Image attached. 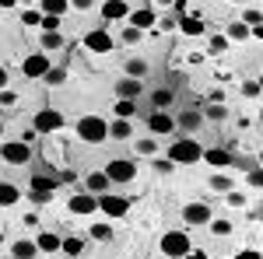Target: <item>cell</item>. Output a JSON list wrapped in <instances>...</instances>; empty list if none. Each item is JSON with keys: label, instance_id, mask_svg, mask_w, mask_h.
Segmentation results:
<instances>
[{"label": "cell", "instance_id": "cell-1", "mask_svg": "<svg viewBox=\"0 0 263 259\" xmlns=\"http://www.w3.org/2000/svg\"><path fill=\"white\" fill-rule=\"evenodd\" d=\"M74 133L84 144H102V140H109V123L102 119V116H81V119L74 123Z\"/></svg>", "mask_w": 263, "mask_h": 259}, {"label": "cell", "instance_id": "cell-2", "mask_svg": "<svg viewBox=\"0 0 263 259\" xmlns=\"http://www.w3.org/2000/svg\"><path fill=\"white\" fill-rule=\"evenodd\" d=\"M200 154H203V147L197 144V140H193V137H182V140H176V144L168 147V154H165V158L172 161V165H197Z\"/></svg>", "mask_w": 263, "mask_h": 259}, {"label": "cell", "instance_id": "cell-3", "mask_svg": "<svg viewBox=\"0 0 263 259\" xmlns=\"http://www.w3.org/2000/svg\"><path fill=\"white\" fill-rule=\"evenodd\" d=\"M158 249L165 252V259L168 256H186V252L193 249V238H190L186 231H165L162 242H158Z\"/></svg>", "mask_w": 263, "mask_h": 259}, {"label": "cell", "instance_id": "cell-4", "mask_svg": "<svg viewBox=\"0 0 263 259\" xmlns=\"http://www.w3.org/2000/svg\"><path fill=\"white\" fill-rule=\"evenodd\" d=\"M95 210H102L105 217H126L130 214V200L116 196V193H102V196H95Z\"/></svg>", "mask_w": 263, "mask_h": 259}, {"label": "cell", "instance_id": "cell-5", "mask_svg": "<svg viewBox=\"0 0 263 259\" xmlns=\"http://www.w3.org/2000/svg\"><path fill=\"white\" fill-rule=\"evenodd\" d=\"M105 179L109 182H134L137 179V165H134V158H109V165H105Z\"/></svg>", "mask_w": 263, "mask_h": 259}, {"label": "cell", "instance_id": "cell-6", "mask_svg": "<svg viewBox=\"0 0 263 259\" xmlns=\"http://www.w3.org/2000/svg\"><path fill=\"white\" fill-rule=\"evenodd\" d=\"M49 67H53V63H49V53H28V56L21 60V74L28 81H42Z\"/></svg>", "mask_w": 263, "mask_h": 259}, {"label": "cell", "instance_id": "cell-7", "mask_svg": "<svg viewBox=\"0 0 263 259\" xmlns=\"http://www.w3.org/2000/svg\"><path fill=\"white\" fill-rule=\"evenodd\" d=\"M0 158L7 165H28L32 161V147L21 144V140H7V144H0Z\"/></svg>", "mask_w": 263, "mask_h": 259}, {"label": "cell", "instance_id": "cell-8", "mask_svg": "<svg viewBox=\"0 0 263 259\" xmlns=\"http://www.w3.org/2000/svg\"><path fill=\"white\" fill-rule=\"evenodd\" d=\"M211 217H214V210H211L207 203H200V200H193V203L182 207V221H186V228H203Z\"/></svg>", "mask_w": 263, "mask_h": 259}, {"label": "cell", "instance_id": "cell-9", "mask_svg": "<svg viewBox=\"0 0 263 259\" xmlns=\"http://www.w3.org/2000/svg\"><path fill=\"white\" fill-rule=\"evenodd\" d=\"M60 126H63V116L57 109H39L35 119H32V130H35V133H57Z\"/></svg>", "mask_w": 263, "mask_h": 259}, {"label": "cell", "instance_id": "cell-10", "mask_svg": "<svg viewBox=\"0 0 263 259\" xmlns=\"http://www.w3.org/2000/svg\"><path fill=\"white\" fill-rule=\"evenodd\" d=\"M176 32H182L186 39H200L203 32H207V21L200 14H179L176 18Z\"/></svg>", "mask_w": 263, "mask_h": 259}, {"label": "cell", "instance_id": "cell-11", "mask_svg": "<svg viewBox=\"0 0 263 259\" xmlns=\"http://www.w3.org/2000/svg\"><path fill=\"white\" fill-rule=\"evenodd\" d=\"M84 46L91 49V53H112V46H116V39L105 32V28H91L88 35H84Z\"/></svg>", "mask_w": 263, "mask_h": 259}, {"label": "cell", "instance_id": "cell-12", "mask_svg": "<svg viewBox=\"0 0 263 259\" xmlns=\"http://www.w3.org/2000/svg\"><path fill=\"white\" fill-rule=\"evenodd\" d=\"M126 21H130V28H137V32H151V28L158 25V14H155L151 7H137V11L126 14Z\"/></svg>", "mask_w": 263, "mask_h": 259}, {"label": "cell", "instance_id": "cell-13", "mask_svg": "<svg viewBox=\"0 0 263 259\" xmlns=\"http://www.w3.org/2000/svg\"><path fill=\"white\" fill-rule=\"evenodd\" d=\"M147 130H151L155 137H165V133H172V130H176V119H172L165 109H155V112H151V119H147Z\"/></svg>", "mask_w": 263, "mask_h": 259}, {"label": "cell", "instance_id": "cell-14", "mask_svg": "<svg viewBox=\"0 0 263 259\" xmlns=\"http://www.w3.org/2000/svg\"><path fill=\"white\" fill-rule=\"evenodd\" d=\"M60 238L63 235H57V231H49V228H42L39 235H35V249H39V252H46V256H53V252H60Z\"/></svg>", "mask_w": 263, "mask_h": 259}, {"label": "cell", "instance_id": "cell-15", "mask_svg": "<svg viewBox=\"0 0 263 259\" xmlns=\"http://www.w3.org/2000/svg\"><path fill=\"white\" fill-rule=\"evenodd\" d=\"M67 207H70L74 217H81V214H95V196H91V193H74Z\"/></svg>", "mask_w": 263, "mask_h": 259}, {"label": "cell", "instance_id": "cell-16", "mask_svg": "<svg viewBox=\"0 0 263 259\" xmlns=\"http://www.w3.org/2000/svg\"><path fill=\"white\" fill-rule=\"evenodd\" d=\"M200 161H207L211 168H218V172H221V168H228V165H232V154H228L224 147H207V151L200 154Z\"/></svg>", "mask_w": 263, "mask_h": 259}, {"label": "cell", "instance_id": "cell-17", "mask_svg": "<svg viewBox=\"0 0 263 259\" xmlns=\"http://www.w3.org/2000/svg\"><path fill=\"white\" fill-rule=\"evenodd\" d=\"M126 14H130V4L126 0H105L102 4V18L105 21H123Z\"/></svg>", "mask_w": 263, "mask_h": 259}, {"label": "cell", "instance_id": "cell-18", "mask_svg": "<svg viewBox=\"0 0 263 259\" xmlns=\"http://www.w3.org/2000/svg\"><path fill=\"white\" fill-rule=\"evenodd\" d=\"M141 91H144V81H137V77H123L120 84H116V95L120 98H141Z\"/></svg>", "mask_w": 263, "mask_h": 259}, {"label": "cell", "instance_id": "cell-19", "mask_svg": "<svg viewBox=\"0 0 263 259\" xmlns=\"http://www.w3.org/2000/svg\"><path fill=\"white\" fill-rule=\"evenodd\" d=\"M109 186H112V182L105 179V172H91V175L84 179V193H91V196H102V193H109Z\"/></svg>", "mask_w": 263, "mask_h": 259}, {"label": "cell", "instance_id": "cell-20", "mask_svg": "<svg viewBox=\"0 0 263 259\" xmlns=\"http://www.w3.org/2000/svg\"><path fill=\"white\" fill-rule=\"evenodd\" d=\"M123 70H126V77H137V81H144V77H147V70H151V63L144 60V56H130Z\"/></svg>", "mask_w": 263, "mask_h": 259}, {"label": "cell", "instance_id": "cell-21", "mask_svg": "<svg viewBox=\"0 0 263 259\" xmlns=\"http://www.w3.org/2000/svg\"><path fill=\"white\" fill-rule=\"evenodd\" d=\"M11 256H14V259H35V256H39V249H35V242H32V238H18L14 245H11Z\"/></svg>", "mask_w": 263, "mask_h": 259}, {"label": "cell", "instance_id": "cell-22", "mask_svg": "<svg viewBox=\"0 0 263 259\" xmlns=\"http://www.w3.org/2000/svg\"><path fill=\"white\" fill-rule=\"evenodd\" d=\"M32 193H42V196H53V189H57V179L53 175H32Z\"/></svg>", "mask_w": 263, "mask_h": 259}, {"label": "cell", "instance_id": "cell-23", "mask_svg": "<svg viewBox=\"0 0 263 259\" xmlns=\"http://www.w3.org/2000/svg\"><path fill=\"white\" fill-rule=\"evenodd\" d=\"M21 200V189L14 182H0V207H14Z\"/></svg>", "mask_w": 263, "mask_h": 259}, {"label": "cell", "instance_id": "cell-24", "mask_svg": "<svg viewBox=\"0 0 263 259\" xmlns=\"http://www.w3.org/2000/svg\"><path fill=\"white\" fill-rule=\"evenodd\" d=\"M109 137H112V140H130V137H134V126H130V119L109 123Z\"/></svg>", "mask_w": 263, "mask_h": 259}, {"label": "cell", "instance_id": "cell-25", "mask_svg": "<svg viewBox=\"0 0 263 259\" xmlns=\"http://www.w3.org/2000/svg\"><path fill=\"white\" fill-rule=\"evenodd\" d=\"M249 32H253L249 25H242V21H232V25H228V32H224V39H228V42H246V39H249Z\"/></svg>", "mask_w": 263, "mask_h": 259}, {"label": "cell", "instance_id": "cell-26", "mask_svg": "<svg viewBox=\"0 0 263 259\" xmlns=\"http://www.w3.org/2000/svg\"><path fill=\"white\" fill-rule=\"evenodd\" d=\"M200 109H186V112H182L179 116V123H176V126H182V130H186V133H193V130H197V126H200Z\"/></svg>", "mask_w": 263, "mask_h": 259}, {"label": "cell", "instance_id": "cell-27", "mask_svg": "<svg viewBox=\"0 0 263 259\" xmlns=\"http://www.w3.org/2000/svg\"><path fill=\"white\" fill-rule=\"evenodd\" d=\"M67 7H70V0H39V11L42 14H67Z\"/></svg>", "mask_w": 263, "mask_h": 259}, {"label": "cell", "instance_id": "cell-28", "mask_svg": "<svg viewBox=\"0 0 263 259\" xmlns=\"http://www.w3.org/2000/svg\"><path fill=\"white\" fill-rule=\"evenodd\" d=\"M207 228H211L218 238H228V235H232V221H228V217H211V221H207Z\"/></svg>", "mask_w": 263, "mask_h": 259}, {"label": "cell", "instance_id": "cell-29", "mask_svg": "<svg viewBox=\"0 0 263 259\" xmlns=\"http://www.w3.org/2000/svg\"><path fill=\"white\" fill-rule=\"evenodd\" d=\"M60 252H67V256H81V252H84V242L78 238V235H70V238H60Z\"/></svg>", "mask_w": 263, "mask_h": 259}, {"label": "cell", "instance_id": "cell-30", "mask_svg": "<svg viewBox=\"0 0 263 259\" xmlns=\"http://www.w3.org/2000/svg\"><path fill=\"white\" fill-rule=\"evenodd\" d=\"M60 46H63L60 32H42V53H57Z\"/></svg>", "mask_w": 263, "mask_h": 259}, {"label": "cell", "instance_id": "cell-31", "mask_svg": "<svg viewBox=\"0 0 263 259\" xmlns=\"http://www.w3.org/2000/svg\"><path fill=\"white\" fill-rule=\"evenodd\" d=\"M200 116H207V119H211V123H221L224 116H228V109H224V102H211V105L203 109Z\"/></svg>", "mask_w": 263, "mask_h": 259}, {"label": "cell", "instance_id": "cell-32", "mask_svg": "<svg viewBox=\"0 0 263 259\" xmlns=\"http://www.w3.org/2000/svg\"><path fill=\"white\" fill-rule=\"evenodd\" d=\"M134 112H137V102H130V98L116 102V119H134Z\"/></svg>", "mask_w": 263, "mask_h": 259}, {"label": "cell", "instance_id": "cell-33", "mask_svg": "<svg viewBox=\"0 0 263 259\" xmlns=\"http://www.w3.org/2000/svg\"><path fill=\"white\" fill-rule=\"evenodd\" d=\"M46 84H49V88H60L63 81H67V70H63V67H49V70H46Z\"/></svg>", "mask_w": 263, "mask_h": 259}, {"label": "cell", "instance_id": "cell-34", "mask_svg": "<svg viewBox=\"0 0 263 259\" xmlns=\"http://www.w3.org/2000/svg\"><path fill=\"white\" fill-rule=\"evenodd\" d=\"M232 186H235V182L228 179L224 172H214V175H211V189H214V193H228Z\"/></svg>", "mask_w": 263, "mask_h": 259}, {"label": "cell", "instance_id": "cell-35", "mask_svg": "<svg viewBox=\"0 0 263 259\" xmlns=\"http://www.w3.org/2000/svg\"><path fill=\"white\" fill-rule=\"evenodd\" d=\"M95 242H112V228L109 224H91V231H88Z\"/></svg>", "mask_w": 263, "mask_h": 259}, {"label": "cell", "instance_id": "cell-36", "mask_svg": "<svg viewBox=\"0 0 263 259\" xmlns=\"http://www.w3.org/2000/svg\"><path fill=\"white\" fill-rule=\"evenodd\" d=\"M151 102H155V109H168V105H172V91H168V88H158V91L151 95Z\"/></svg>", "mask_w": 263, "mask_h": 259}, {"label": "cell", "instance_id": "cell-37", "mask_svg": "<svg viewBox=\"0 0 263 259\" xmlns=\"http://www.w3.org/2000/svg\"><path fill=\"white\" fill-rule=\"evenodd\" d=\"M239 21H242V25H249V28H256V25L263 21L260 7H246V11H242V18H239Z\"/></svg>", "mask_w": 263, "mask_h": 259}, {"label": "cell", "instance_id": "cell-38", "mask_svg": "<svg viewBox=\"0 0 263 259\" xmlns=\"http://www.w3.org/2000/svg\"><path fill=\"white\" fill-rule=\"evenodd\" d=\"M228 46H232V42L224 39V35H211V46H207V53H211V56H218V53H224V49H228Z\"/></svg>", "mask_w": 263, "mask_h": 259}, {"label": "cell", "instance_id": "cell-39", "mask_svg": "<svg viewBox=\"0 0 263 259\" xmlns=\"http://www.w3.org/2000/svg\"><path fill=\"white\" fill-rule=\"evenodd\" d=\"M137 154H158V140H155V137L137 140Z\"/></svg>", "mask_w": 263, "mask_h": 259}, {"label": "cell", "instance_id": "cell-40", "mask_svg": "<svg viewBox=\"0 0 263 259\" xmlns=\"http://www.w3.org/2000/svg\"><path fill=\"white\" fill-rule=\"evenodd\" d=\"M60 25H63V21L57 18V14H42V21H39L42 32H60Z\"/></svg>", "mask_w": 263, "mask_h": 259}, {"label": "cell", "instance_id": "cell-41", "mask_svg": "<svg viewBox=\"0 0 263 259\" xmlns=\"http://www.w3.org/2000/svg\"><path fill=\"white\" fill-rule=\"evenodd\" d=\"M242 95L246 98H260V81H253V77L242 81Z\"/></svg>", "mask_w": 263, "mask_h": 259}, {"label": "cell", "instance_id": "cell-42", "mask_svg": "<svg viewBox=\"0 0 263 259\" xmlns=\"http://www.w3.org/2000/svg\"><path fill=\"white\" fill-rule=\"evenodd\" d=\"M39 21H42V11H25L21 14V25H28V28H39Z\"/></svg>", "mask_w": 263, "mask_h": 259}, {"label": "cell", "instance_id": "cell-43", "mask_svg": "<svg viewBox=\"0 0 263 259\" xmlns=\"http://www.w3.org/2000/svg\"><path fill=\"white\" fill-rule=\"evenodd\" d=\"M224 196H228V207H246V193H239V189H228Z\"/></svg>", "mask_w": 263, "mask_h": 259}, {"label": "cell", "instance_id": "cell-44", "mask_svg": "<svg viewBox=\"0 0 263 259\" xmlns=\"http://www.w3.org/2000/svg\"><path fill=\"white\" fill-rule=\"evenodd\" d=\"M0 105H4V109H14V105H18V95L4 88V91H0Z\"/></svg>", "mask_w": 263, "mask_h": 259}, {"label": "cell", "instance_id": "cell-45", "mask_svg": "<svg viewBox=\"0 0 263 259\" xmlns=\"http://www.w3.org/2000/svg\"><path fill=\"white\" fill-rule=\"evenodd\" d=\"M141 35H144V32H137V28H130V25L123 28V42H126V46H134V42H141Z\"/></svg>", "mask_w": 263, "mask_h": 259}, {"label": "cell", "instance_id": "cell-46", "mask_svg": "<svg viewBox=\"0 0 263 259\" xmlns=\"http://www.w3.org/2000/svg\"><path fill=\"white\" fill-rule=\"evenodd\" d=\"M246 186H249V189H260V186H263L260 168H249V179H246Z\"/></svg>", "mask_w": 263, "mask_h": 259}, {"label": "cell", "instance_id": "cell-47", "mask_svg": "<svg viewBox=\"0 0 263 259\" xmlns=\"http://www.w3.org/2000/svg\"><path fill=\"white\" fill-rule=\"evenodd\" d=\"M172 168H176V165H172L168 158H155V172H158V175H168Z\"/></svg>", "mask_w": 263, "mask_h": 259}, {"label": "cell", "instance_id": "cell-48", "mask_svg": "<svg viewBox=\"0 0 263 259\" xmlns=\"http://www.w3.org/2000/svg\"><path fill=\"white\" fill-rule=\"evenodd\" d=\"M35 137H39V133H35V130H21V144H28V147H32V140H35Z\"/></svg>", "mask_w": 263, "mask_h": 259}, {"label": "cell", "instance_id": "cell-49", "mask_svg": "<svg viewBox=\"0 0 263 259\" xmlns=\"http://www.w3.org/2000/svg\"><path fill=\"white\" fill-rule=\"evenodd\" d=\"M158 28H162V32H176V18H162V21H158Z\"/></svg>", "mask_w": 263, "mask_h": 259}, {"label": "cell", "instance_id": "cell-50", "mask_svg": "<svg viewBox=\"0 0 263 259\" xmlns=\"http://www.w3.org/2000/svg\"><path fill=\"white\" fill-rule=\"evenodd\" d=\"M235 168H246V172H249V168H256V161H253V158H239V161H235Z\"/></svg>", "mask_w": 263, "mask_h": 259}, {"label": "cell", "instance_id": "cell-51", "mask_svg": "<svg viewBox=\"0 0 263 259\" xmlns=\"http://www.w3.org/2000/svg\"><path fill=\"white\" fill-rule=\"evenodd\" d=\"M235 259H260V252H256V249H242Z\"/></svg>", "mask_w": 263, "mask_h": 259}, {"label": "cell", "instance_id": "cell-52", "mask_svg": "<svg viewBox=\"0 0 263 259\" xmlns=\"http://www.w3.org/2000/svg\"><path fill=\"white\" fill-rule=\"evenodd\" d=\"M207 98H211V102H224V91H221V88H211V95H207Z\"/></svg>", "mask_w": 263, "mask_h": 259}, {"label": "cell", "instance_id": "cell-53", "mask_svg": "<svg viewBox=\"0 0 263 259\" xmlns=\"http://www.w3.org/2000/svg\"><path fill=\"white\" fill-rule=\"evenodd\" d=\"M70 7H78V11H88V7H91V0H70Z\"/></svg>", "mask_w": 263, "mask_h": 259}, {"label": "cell", "instance_id": "cell-54", "mask_svg": "<svg viewBox=\"0 0 263 259\" xmlns=\"http://www.w3.org/2000/svg\"><path fill=\"white\" fill-rule=\"evenodd\" d=\"M7 81H11V74H7V70H4V67H0V91H4V88H7Z\"/></svg>", "mask_w": 263, "mask_h": 259}, {"label": "cell", "instance_id": "cell-55", "mask_svg": "<svg viewBox=\"0 0 263 259\" xmlns=\"http://www.w3.org/2000/svg\"><path fill=\"white\" fill-rule=\"evenodd\" d=\"M11 7H18V0H0V11H11Z\"/></svg>", "mask_w": 263, "mask_h": 259}, {"label": "cell", "instance_id": "cell-56", "mask_svg": "<svg viewBox=\"0 0 263 259\" xmlns=\"http://www.w3.org/2000/svg\"><path fill=\"white\" fill-rule=\"evenodd\" d=\"M232 4H249V0H232Z\"/></svg>", "mask_w": 263, "mask_h": 259}, {"label": "cell", "instance_id": "cell-57", "mask_svg": "<svg viewBox=\"0 0 263 259\" xmlns=\"http://www.w3.org/2000/svg\"><path fill=\"white\" fill-rule=\"evenodd\" d=\"M168 259H186V256H168Z\"/></svg>", "mask_w": 263, "mask_h": 259}, {"label": "cell", "instance_id": "cell-58", "mask_svg": "<svg viewBox=\"0 0 263 259\" xmlns=\"http://www.w3.org/2000/svg\"><path fill=\"white\" fill-rule=\"evenodd\" d=\"M0 245H4V231H0Z\"/></svg>", "mask_w": 263, "mask_h": 259}, {"label": "cell", "instance_id": "cell-59", "mask_svg": "<svg viewBox=\"0 0 263 259\" xmlns=\"http://www.w3.org/2000/svg\"><path fill=\"white\" fill-rule=\"evenodd\" d=\"M0 133H4V119H0Z\"/></svg>", "mask_w": 263, "mask_h": 259}, {"label": "cell", "instance_id": "cell-60", "mask_svg": "<svg viewBox=\"0 0 263 259\" xmlns=\"http://www.w3.org/2000/svg\"><path fill=\"white\" fill-rule=\"evenodd\" d=\"M186 4H190V0H186Z\"/></svg>", "mask_w": 263, "mask_h": 259}]
</instances>
